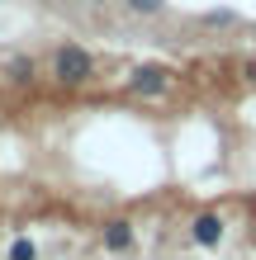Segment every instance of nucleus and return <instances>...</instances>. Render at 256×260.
Here are the masks:
<instances>
[{
	"mask_svg": "<svg viewBox=\"0 0 256 260\" xmlns=\"http://www.w3.org/2000/svg\"><path fill=\"white\" fill-rule=\"evenodd\" d=\"M223 237H228L223 213H194V222H190V241H194V246L214 251V246H223Z\"/></svg>",
	"mask_w": 256,
	"mask_h": 260,
	"instance_id": "obj_3",
	"label": "nucleus"
},
{
	"mask_svg": "<svg viewBox=\"0 0 256 260\" xmlns=\"http://www.w3.org/2000/svg\"><path fill=\"white\" fill-rule=\"evenodd\" d=\"M5 260H38V246H34L29 237H14L10 251H5Z\"/></svg>",
	"mask_w": 256,
	"mask_h": 260,
	"instance_id": "obj_6",
	"label": "nucleus"
},
{
	"mask_svg": "<svg viewBox=\"0 0 256 260\" xmlns=\"http://www.w3.org/2000/svg\"><path fill=\"white\" fill-rule=\"evenodd\" d=\"M233 19H237L233 10H209V14H204V24H233Z\"/></svg>",
	"mask_w": 256,
	"mask_h": 260,
	"instance_id": "obj_8",
	"label": "nucleus"
},
{
	"mask_svg": "<svg viewBox=\"0 0 256 260\" xmlns=\"http://www.w3.org/2000/svg\"><path fill=\"white\" fill-rule=\"evenodd\" d=\"M124 5L133 14H161V10H166V0H124Z\"/></svg>",
	"mask_w": 256,
	"mask_h": 260,
	"instance_id": "obj_7",
	"label": "nucleus"
},
{
	"mask_svg": "<svg viewBox=\"0 0 256 260\" xmlns=\"http://www.w3.org/2000/svg\"><path fill=\"white\" fill-rule=\"evenodd\" d=\"M5 76H10L14 85H34V76H38V67H34V57H29V52H14L10 62H5Z\"/></svg>",
	"mask_w": 256,
	"mask_h": 260,
	"instance_id": "obj_5",
	"label": "nucleus"
},
{
	"mask_svg": "<svg viewBox=\"0 0 256 260\" xmlns=\"http://www.w3.org/2000/svg\"><path fill=\"white\" fill-rule=\"evenodd\" d=\"M52 81L62 90H81L95 81V57H90L81 43H62V48L52 52Z\"/></svg>",
	"mask_w": 256,
	"mask_h": 260,
	"instance_id": "obj_1",
	"label": "nucleus"
},
{
	"mask_svg": "<svg viewBox=\"0 0 256 260\" xmlns=\"http://www.w3.org/2000/svg\"><path fill=\"white\" fill-rule=\"evenodd\" d=\"M171 85H176V71L161 62H138L128 71V95H138V100H161Z\"/></svg>",
	"mask_w": 256,
	"mask_h": 260,
	"instance_id": "obj_2",
	"label": "nucleus"
},
{
	"mask_svg": "<svg viewBox=\"0 0 256 260\" xmlns=\"http://www.w3.org/2000/svg\"><path fill=\"white\" fill-rule=\"evenodd\" d=\"M100 241H104V251L124 255L133 246V222L128 218H109V222H104V232H100Z\"/></svg>",
	"mask_w": 256,
	"mask_h": 260,
	"instance_id": "obj_4",
	"label": "nucleus"
}]
</instances>
